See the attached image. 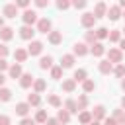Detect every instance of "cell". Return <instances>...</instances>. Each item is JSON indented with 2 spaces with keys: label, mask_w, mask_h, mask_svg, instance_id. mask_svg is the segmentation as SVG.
<instances>
[{
  "label": "cell",
  "mask_w": 125,
  "mask_h": 125,
  "mask_svg": "<svg viewBox=\"0 0 125 125\" xmlns=\"http://www.w3.org/2000/svg\"><path fill=\"white\" fill-rule=\"evenodd\" d=\"M88 53H90V47H88L84 41L74 43V47H72V55H74V57H86Z\"/></svg>",
  "instance_id": "5"
},
{
  "label": "cell",
  "mask_w": 125,
  "mask_h": 125,
  "mask_svg": "<svg viewBox=\"0 0 125 125\" xmlns=\"http://www.w3.org/2000/svg\"><path fill=\"white\" fill-rule=\"evenodd\" d=\"M27 49H21V47H18L16 51H14V59H16V62L18 64H21V62H25L27 61Z\"/></svg>",
  "instance_id": "16"
},
{
  "label": "cell",
  "mask_w": 125,
  "mask_h": 125,
  "mask_svg": "<svg viewBox=\"0 0 125 125\" xmlns=\"http://www.w3.org/2000/svg\"><path fill=\"white\" fill-rule=\"evenodd\" d=\"M82 90H84V94L94 92V90H96V82H94V80H90V78H88V80H84V82H82Z\"/></svg>",
  "instance_id": "34"
},
{
  "label": "cell",
  "mask_w": 125,
  "mask_h": 125,
  "mask_svg": "<svg viewBox=\"0 0 125 125\" xmlns=\"http://www.w3.org/2000/svg\"><path fill=\"white\" fill-rule=\"evenodd\" d=\"M51 78L53 80H61L62 78V68H61V64H53V68H51Z\"/></svg>",
  "instance_id": "38"
},
{
  "label": "cell",
  "mask_w": 125,
  "mask_h": 125,
  "mask_svg": "<svg viewBox=\"0 0 125 125\" xmlns=\"http://www.w3.org/2000/svg\"><path fill=\"white\" fill-rule=\"evenodd\" d=\"M62 90H64L66 94H72V92L76 90V82H74L72 78H64V80H62Z\"/></svg>",
  "instance_id": "27"
},
{
  "label": "cell",
  "mask_w": 125,
  "mask_h": 125,
  "mask_svg": "<svg viewBox=\"0 0 125 125\" xmlns=\"http://www.w3.org/2000/svg\"><path fill=\"white\" fill-rule=\"evenodd\" d=\"M33 80H35V76H33L31 72H23L21 78H20V86H21L23 90H27V88L33 86Z\"/></svg>",
  "instance_id": "11"
},
{
  "label": "cell",
  "mask_w": 125,
  "mask_h": 125,
  "mask_svg": "<svg viewBox=\"0 0 125 125\" xmlns=\"http://www.w3.org/2000/svg\"><path fill=\"white\" fill-rule=\"evenodd\" d=\"M94 33H96V39L102 41V39H107L109 29H107V27H98V29H94Z\"/></svg>",
  "instance_id": "37"
},
{
  "label": "cell",
  "mask_w": 125,
  "mask_h": 125,
  "mask_svg": "<svg viewBox=\"0 0 125 125\" xmlns=\"http://www.w3.org/2000/svg\"><path fill=\"white\" fill-rule=\"evenodd\" d=\"M35 6L37 8H47L49 6V0H35Z\"/></svg>",
  "instance_id": "46"
},
{
  "label": "cell",
  "mask_w": 125,
  "mask_h": 125,
  "mask_svg": "<svg viewBox=\"0 0 125 125\" xmlns=\"http://www.w3.org/2000/svg\"><path fill=\"white\" fill-rule=\"evenodd\" d=\"M90 53L94 55V57H102V55H105V47H104V43H94V45H90Z\"/></svg>",
  "instance_id": "21"
},
{
  "label": "cell",
  "mask_w": 125,
  "mask_h": 125,
  "mask_svg": "<svg viewBox=\"0 0 125 125\" xmlns=\"http://www.w3.org/2000/svg\"><path fill=\"white\" fill-rule=\"evenodd\" d=\"M72 6H74L76 10H84V8H86V0H76V2H72Z\"/></svg>",
  "instance_id": "43"
},
{
  "label": "cell",
  "mask_w": 125,
  "mask_h": 125,
  "mask_svg": "<svg viewBox=\"0 0 125 125\" xmlns=\"http://www.w3.org/2000/svg\"><path fill=\"white\" fill-rule=\"evenodd\" d=\"M94 18L98 20V18H105V14H107V4L105 2H98L96 6H94Z\"/></svg>",
  "instance_id": "12"
},
{
  "label": "cell",
  "mask_w": 125,
  "mask_h": 125,
  "mask_svg": "<svg viewBox=\"0 0 125 125\" xmlns=\"http://www.w3.org/2000/svg\"><path fill=\"white\" fill-rule=\"evenodd\" d=\"M20 125H35V121H33L31 117H23V119L20 121Z\"/></svg>",
  "instance_id": "47"
},
{
  "label": "cell",
  "mask_w": 125,
  "mask_h": 125,
  "mask_svg": "<svg viewBox=\"0 0 125 125\" xmlns=\"http://www.w3.org/2000/svg\"><path fill=\"white\" fill-rule=\"evenodd\" d=\"M113 74L117 76V78H125V64L121 62V64H115L113 66Z\"/></svg>",
  "instance_id": "39"
},
{
  "label": "cell",
  "mask_w": 125,
  "mask_h": 125,
  "mask_svg": "<svg viewBox=\"0 0 125 125\" xmlns=\"http://www.w3.org/2000/svg\"><path fill=\"white\" fill-rule=\"evenodd\" d=\"M115 121H117V125H121V123H125V111L119 107V109H113V115H111Z\"/></svg>",
  "instance_id": "35"
},
{
  "label": "cell",
  "mask_w": 125,
  "mask_h": 125,
  "mask_svg": "<svg viewBox=\"0 0 125 125\" xmlns=\"http://www.w3.org/2000/svg\"><path fill=\"white\" fill-rule=\"evenodd\" d=\"M37 31L49 35V33L53 31V23H51V20H49V18H39V20H37Z\"/></svg>",
  "instance_id": "2"
},
{
  "label": "cell",
  "mask_w": 125,
  "mask_h": 125,
  "mask_svg": "<svg viewBox=\"0 0 125 125\" xmlns=\"http://www.w3.org/2000/svg\"><path fill=\"white\" fill-rule=\"evenodd\" d=\"M33 35H35V29L31 25H21L20 27V37L25 39V41H33Z\"/></svg>",
  "instance_id": "9"
},
{
  "label": "cell",
  "mask_w": 125,
  "mask_h": 125,
  "mask_svg": "<svg viewBox=\"0 0 125 125\" xmlns=\"http://www.w3.org/2000/svg\"><path fill=\"white\" fill-rule=\"evenodd\" d=\"M39 68H41V70H47V68L51 70V68H53V57H51V55H43V57L39 59Z\"/></svg>",
  "instance_id": "17"
},
{
  "label": "cell",
  "mask_w": 125,
  "mask_h": 125,
  "mask_svg": "<svg viewBox=\"0 0 125 125\" xmlns=\"http://www.w3.org/2000/svg\"><path fill=\"white\" fill-rule=\"evenodd\" d=\"M121 16H125V12H123V14H121Z\"/></svg>",
  "instance_id": "57"
},
{
  "label": "cell",
  "mask_w": 125,
  "mask_h": 125,
  "mask_svg": "<svg viewBox=\"0 0 125 125\" xmlns=\"http://www.w3.org/2000/svg\"><path fill=\"white\" fill-rule=\"evenodd\" d=\"M47 119H49L47 111H45V109H37V113H35L33 121H35V123H43V125H45V121H47Z\"/></svg>",
  "instance_id": "32"
},
{
  "label": "cell",
  "mask_w": 125,
  "mask_h": 125,
  "mask_svg": "<svg viewBox=\"0 0 125 125\" xmlns=\"http://www.w3.org/2000/svg\"><path fill=\"white\" fill-rule=\"evenodd\" d=\"M21 74H23V70H21V64H18V62H14V64H10V68H8V76L10 78H21Z\"/></svg>",
  "instance_id": "13"
},
{
  "label": "cell",
  "mask_w": 125,
  "mask_h": 125,
  "mask_svg": "<svg viewBox=\"0 0 125 125\" xmlns=\"http://www.w3.org/2000/svg\"><path fill=\"white\" fill-rule=\"evenodd\" d=\"M47 104L53 105V107H61V105H62V102H61V98H59L57 94H49V96H47Z\"/></svg>",
  "instance_id": "31"
},
{
  "label": "cell",
  "mask_w": 125,
  "mask_h": 125,
  "mask_svg": "<svg viewBox=\"0 0 125 125\" xmlns=\"http://www.w3.org/2000/svg\"><path fill=\"white\" fill-rule=\"evenodd\" d=\"M10 68V62L6 61V59H0V72H4V70H8Z\"/></svg>",
  "instance_id": "44"
},
{
  "label": "cell",
  "mask_w": 125,
  "mask_h": 125,
  "mask_svg": "<svg viewBox=\"0 0 125 125\" xmlns=\"http://www.w3.org/2000/svg\"><path fill=\"white\" fill-rule=\"evenodd\" d=\"M45 88H47V82H45L43 78H35V80H33V92H35V94H43Z\"/></svg>",
  "instance_id": "23"
},
{
  "label": "cell",
  "mask_w": 125,
  "mask_h": 125,
  "mask_svg": "<svg viewBox=\"0 0 125 125\" xmlns=\"http://www.w3.org/2000/svg\"><path fill=\"white\" fill-rule=\"evenodd\" d=\"M57 121L62 123V125H68V123H70V113H68L66 109H59V111H57Z\"/></svg>",
  "instance_id": "25"
},
{
  "label": "cell",
  "mask_w": 125,
  "mask_h": 125,
  "mask_svg": "<svg viewBox=\"0 0 125 125\" xmlns=\"http://www.w3.org/2000/svg\"><path fill=\"white\" fill-rule=\"evenodd\" d=\"M70 6H72V2H68V0H59L57 2V8L59 10H68Z\"/></svg>",
  "instance_id": "41"
},
{
  "label": "cell",
  "mask_w": 125,
  "mask_h": 125,
  "mask_svg": "<svg viewBox=\"0 0 125 125\" xmlns=\"http://www.w3.org/2000/svg\"><path fill=\"white\" fill-rule=\"evenodd\" d=\"M80 23H82L86 29H92V27H94V23H96L94 14H92V12H84V14L80 16Z\"/></svg>",
  "instance_id": "7"
},
{
  "label": "cell",
  "mask_w": 125,
  "mask_h": 125,
  "mask_svg": "<svg viewBox=\"0 0 125 125\" xmlns=\"http://www.w3.org/2000/svg\"><path fill=\"white\" fill-rule=\"evenodd\" d=\"M14 4H16L18 10H20V8H21V10H29V0H18V2H14Z\"/></svg>",
  "instance_id": "40"
},
{
  "label": "cell",
  "mask_w": 125,
  "mask_h": 125,
  "mask_svg": "<svg viewBox=\"0 0 125 125\" xmlns=\"http://www.w3.org/2000/svg\"><path fill=\"white\" fill-rule=\"evenodd\" d=\"M27 104H29L31 107H37V105L41 104V96H39V94H35V92L27 94Z\"/></svg>",
  "instance_id": "29"
},
{
  "label": "cell",
  "mask_w": 125,
  "mask_h": 125,
  "mask_svg": "<svg viewBox=\"0 0 125 125\" xmlns=\"http://www.w3.org/2000/svg\"><path fill=\"white\" fill-rule=\"evenodd\" d=\"M117 49H119L121 53L125 51V37H121V39H119V47H117Z\"/></svg>",
  "instance_id": "50"
},
{
  "label": "cell",
  "mask_w": 125,
  "mask_h": 125,
  "mask_svg": "<svg viewBox=\"0 0 125 125\" xmlns=\"http://www.w3.org/2000/svg\"><path fill=\"white\" fill-rule=\"evenodd\" d=\"M41 53H43V43H41V41H37V39L29 41L27 55H29V57H37V55H41Z\"/></svg>",
  "instance_id": "4"
},
{
  "label": "cell",
  "mask_w": 125,
  "mask_h": 125,
  "mask_svg": "<svg viewBox=\"0 0 125 125\" xmlns=\"http://www.w3.org/2000/svg\"><path fill=\"white\" fill-rule=\"evenodd\" d=\"M121 31H123V33H125V27H123V29H121Z\"/></svg>",
  "instance_id": "56"
},
{
  "label": "cell",
  "mask_w": 125,
  "mask_h": 125,
  "mask_svg": "<svg viewBox=\"0 0 125 125\" xmlns=\"http://www.w3.org/2000/svg\"><path fill=\"white\" fill-rule=\"evenodd\" d=\"M72 80L78 84V82H84V80H88V72H86V68H78V70H74V76H72Z\"/></svg>",
  "instance_id": "26"
},
{
  "label": "cell",
  "mask_w": 125,
  "mask_h": 125,
  "mask_svg": "<svg viewBox=\"0 0 125 125\" xmlns=\"http://www.w3.org/2000/svg\"><path fill=\"white\" fill-rule=\"evenodd\" d=\"M121 109H125V96L121 98Z\"/></svg>",
  "instance_id": "53"
},
{
  "label": "cell",
  "mask_w": 125,
  "mask_h": 125,
  "mask_svg": "<svg viewBox=\"0 0 125 125\" xmlns=\"http://www.w3.org/2000/svg\"><path fill=\"white\" fill-rule=\"evenodd\" d=\"M12 37H14V29H12L10 25H4V27L0 29V41L6 43V41H10Z\"/></svg>",
  "instance_id": "19"
},
{
  "label": "cell",
  "mask_w": 125,
  "mask_h": 125,
  "mask_svg": "<svg viewBox=\"0 0 125 125\" xmlns=\"http://www.w3.org/2000/svg\"><path fill=\"white\" fill-rule=\"evenodd\" d=\"M107 39H109V43H119V39H121V31H119V29H109Z\"/></svg>",
  "instance_id": "33"
},
{
  "label": "cell",
  "mask_w": 125,
  "mask_h": 125,
  "mask_svg": "<svg viewBox=\"0 0 125 125\" xmlns=\"http://www.w3.org/2000/svg\"><path fill=\"white\" fill-rule=\"evenodd\" d=\"M92 113V119L94 121H104L107 115H105V107L102 105V104H98V105H94V109L90 111Z\"/></svg>",
  "instance_id": "8"
},
{
  "label": "cell",
  "mask_w": 125,
  "mask_h": 125,
  "mask_svg": "<svg viewBox=\"0 0 125 125\" xmlns=\"http://www.w3.org/2000/svg\"><path fill=\"white\" fill-rule=\"evenodd\" d=\"M84 43L90 47V45H94V43H98V39H96V33H94V29H90V31H86L84 33Z\"/></svg>",
  "instance_id": "30"
},
{
  "label": "cell",
  "mask_w": 125,
  "mask_h": 125,
  "mask_svg": "<svg viewBox=\"0 0 125 125\" xmlns=\"http://www.w3.org/2000/svg\"><path fill=\"white\" fill-rule=\"evenodd\" d=\"M47 39H49V43H51V45H61V43H62V31L53 29V31L47 35Z\"/></svg>",
  "instance_id": "15"
},
{
  "label": "cell",
  "mask_w": 125,
  "mask_h": 125,
  "mask_svg": "<svg viewBox=\"0 0 125 125\" xmlns=\"http://www.w3.org/2000/svg\"><path fill=\"white\" fill-rule=\"evenodd\" d=\"M0 125H12V119L8 115H0Z\"/></svg>",
  "instance_id": "45"
},
{
  "label": "cell",
  "mask_w": 125,
  "mask_h": 125,
  "mask_svg": "<svg viewBox=\"0 0 125 125\" xmlns=\"http://www.w3.org/2000/svg\"><path fill=\"white\" fill-rule=\"evenodd\" d=\"M29 109H31V105H29L27 102H20V104H16V113H18L21 119H23V117H27Z\"/></svg>",
  "instance_id": "14"
},
{
  "label": "cell",
  "mask_w": 125,
  "mask_h": 125,
  "mask_svg": "<svg viewBox=\"0 0 125 125\" xmlns=\"http://www.w3.org/2000/svg\"><path fill=\"white\" fill-rule=\"evenodd\" d=\"M104 125H117V121H115L113 117H105V119H104Z\"/></svg>",
  "instance_id": "48"
},
{
  "label": "cell",
  "mask_w": 125,
  "mask_h": 125,
  "mask_svg": "<svg viewBox=\"0 0 125 125\" xmlns=\"http://www.w3.org/2000/svg\"><path fill=\"white\" fill-rule=\"evenodd\" d=\"M45 125H61V123L57 121V117H49V119L45 121Z\"/></svg>",
  "instance_id": "49"
},
{
  "label": "cell",
  "mask_w": 125,
  "mask_h": 125,
  "mask_svg": "<svg viewBox=\"0 0 125 125\" xmlns=\"http://www.w3.org/2000/svg\"><path fill=\"white\" fill-rule=\"evenodd\" d=\"M121 90L125 92V78H121Z\"/></svg>",
  "instance_id": "52"
},
{
  "label": "cell",
  "mask_w": 125,
  "mask_h": 125,
  "mask_svg": "<svg viewBox=\"0 0 125 125\" xmlns=\"http://www.w3.org/2000/svg\"><path fill=\"white\" fill-rule=\"evenodd\" d=\"M2 14H4V18H16V16H18L16 4H6V6L2 8Z\"/></svg>",
  "instance_id": "20"
},
{
  "label": "cell",
  "mask_w": 125,
  "mask_h": 125,
  "mask_svg": "<svg viewBox=\"0 0 125 125\" xmlns=\"http://www.w3.org/2000/svg\"><path fill=\"white\" fill-rule=\"evenodd\" d=\"M121 125H125V123H121Z\"/></svg>",
  "instance_id": "58"
},
{
  "label": "cell",
  "mask_w": 125,
  "mask_h": 125,
  "mask_svg": "<svg viewBox=\"0 0 125 125\" xmlns=\"http://www.w3.org/2000/svg\"><path fill=\"white\" fill-rule=\"evenodd\" d=\"M90 125H100V121H92V123H90Z\"/></svg>",
  "instance_id": "55"
},
{
  "label": "cell",
  "mask_w": 125,
  "mask_h": 125,
  "mask_svg": "<svg viewBox=\"0 0 125 125\" xmlns=\"http://www.w3.org/2000/svg\"><path fill=\"white\" fill-rule=\"evenodd\" d=\"M74 62H76V57L72 55V53H68V55H62L61 57V68L64 70V68H72L74 66Z\"/></svg>",
  "instance_id": "10"
},
{
  "label": "cell",
  "mask_w": 125,
  "mask_h": 125,
  "mask_svg": "<svg viewBox=\"0 0 125 125\" xmlns=\"http://www.w3.org/2000/svg\"><path fill=\"white\" fill-rule=\"evenodd\" d=\"M98 70H100L102 74H109V72H113V64H111L107 59H104V61L98 62Z\"/></svg>",
  "instance_id": "18"
},
{
  "label": "cell",
  "mask_w": 125,
  "mask_h": 125,
  "mask_svg": "<svg viewBox=\"0 0 125 125\" xmlns=\"http://www.w3.org/2000/svg\"><path fill=\"white\" fill-rule=\"evenodd\" d=\"M62 109H66L70 115L72 113H78V105H76V100H72V98H68L66 102H64V105H62Z\"/></svg>",
  "instance_id": "24"
},
{
  "label": "cell",
  "mask_w": 125,
  "mask_h": 125,
  "mask_svg": "<svg viewBox=\"0 0 125 125\" xmlns=\"http://www.w3.org/2000/svg\"><path fill=\"white\" fill-rule=\"evenodd\" d=\"M21 20H23V25H31L33 27V23H37V12L35 10H23V14H21Z\"/></svg>",
  "instance_id": "3"
},
{
  "label": "cell",
  "mask_w": 125,
  "mask_h": 125,
  "mask_svg": "<svg viewBox=\"0 0 125 125\" xmlns=\"http://www.w3.org/2000/svg\"><path fill=\"white\" fill-rule=\"evenodd\" d=\"M10 55V49L6 47V43H0V59H6Z\"/></svg>",
  "instance_id": "42"
},
{
  "label": "cell",
  "mask_w": 125,
  "mask_h": 125,
  "mask_svg": "<svg viewBox=\"0 0 125 125\" xmlns=\"http://www.w3.org/2000/svg\"><path fill=\"white\" fill-rule=\"evenodd\" d=\"M88 104H90V100H88V94H80V96H78V100H76L78 113H80V111H84V109H88Z\"/></svg>",
  "instance_id": "22"
},
{
  "label": "cell",
  "mask_w": 125,
  "mask_h": 125,
  "mask_svg": "<svg viewBox=\"0 0 125 125\" xmlns=\"http://www.w3.org/2000/svg\"><path fill=\"white\" fill-rule=\"evenodd\" d=\"M121 14H123V10H121L117 4H113V6H107V14H105V18H109L111 21H117V20L121 18Z\"/></svg>",
  "instance_id": "6"
},
{
  "label": "cell",
  "mask_w": 125,
  "mask_h": 125,
  "mask_svg": "<svg viewBox=\"0 0 125 125\" xmlns=\"http://www.w3.org/2000/svg\"><path fill=\"white\" fill-rule=\"evenodd\" d=\"M10 100H12V90H10V88H0V102L6 104V102H10Z\"/></svg>",
  "instance_id": "36"
},
{
  "label": "cell",
  "mask_w": 125,
  "mask_h": 125,
  "mask_svg": "<svg viewBox=\"0 0 125 125\" xmlns=\"http://www.w3.org/2000/svg\"><path fill=\"white\" fill-rule=\"evenodd\" d=\"M4 82H6V76L4 72H0V88H4Z\"/></svg>",
  "instance_id": "51"
},
{
  "label": "cell",
  "mask_w": 125,
  "mask_h": 125,
  "mask_svg": "<svg viewBox=\"0 0 125 125\" xmlns=\"http://www.w3.org/2000/svg\"><path fill=\"white\" fill-rule=\"evenodd\" d=\"M78 121H80L82 125H90L94 119H92V113H90L88 109H84V111H80V113H78Z\"/></svg>",
  "instance_id": "28"
},
{
  "label": "cell",
  "mask_w": 125,
  "mask_h": 125,
  "mask_svg": "<svg viewBox=\"0 0 125 125\" xmlns=\"http://www.w3.org/2000/svg\"><path fill=\"white\" fill-rule=\"evenodd\" d=\"M105 53H107V61H109L111 64H121V61H123V53H121L117 47H109Z\"/></svg>",
  "instance_id": "1"
},
{
  "label": "cell",
  "mask_w": 125,
  "mask_h": 125,
  "mask_svg": "<svg viewBox=\"0 0 125 125\" xmlns=\"http://www.w3.org/2000/svg\"><path fill=\"white\" fill-rule=\"evenodd\" d=\"M2 27H4V18L0 16V29H2Z\"/></svg>",
  "instance_id": "54"
}]
</instances>
